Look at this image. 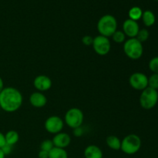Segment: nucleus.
Returning <instances> with one entry per match:
<instances>
[{
    "label": "nucleus",
    "mask_w": 158,
    "mask_h": 158,
    "mask_svg": "<svg viewBox=\"0 0 158 158\" xmlns=\"http://www.w3.org/2000/svg\"><path fill=\"white\" fill-rule=\"evenodd\" d=\"M111 37H112L113 41H114V43H117V44H121V43H123L126 41L127 36L123 31L117 30L114 34H113Z\"/></svg>",
    "instance_id": "aec40b11"
},
{
    "label": "nucleus",
    "mask_w": 158,
    "mask_h": 158,
    "mask_svg": "<svg viewBox=\"0 0 158 158\" xmlns=\"http://www.w3.org/2000/svg\"><path fill=\"white\" fill-rule=\"evenodd\" d=\"M148 66L151 72L158 74V56H155L151 59L150 60Z\"/></svg>",
    "instance_id": "b1692460"
},
{
    "label": "nucleus",
    "mask_w": 158,
    "mask_h": 158,
    "mask_svg": "<svg viewBox=\"0 0 158 158\" xmlns=\"http://www.w3.org/2000/svg\"><path fill=\"white\" fill-rule=\"evenodd\" d=\"M142 15H143V11L138 6H134L128 12L130 19H132L136 22L142 18Z\"/></svg>",
    "instance_id": "a211bd4d"
},
{
    "label": "nucleus",
    "mask_w": 158,
    "mask_h": 158,
    "mask_svg": "<svg viewBox=\"0 0 158 158\" xmlns=\"http://www.w3.org/2000/svg\"><path fill=\"white\" fill-rule=\"evenodd\" d=\"M149 36H150L149 31L146 29H142L139 30L138 33H137V36H136V39H137V40H139L141 43H144V42H146L147 40L149 39Z\"/></svg>",
    "instance_id": "412c9836"
},
{
    "label": "nucleus",
    "mask_w": 158,
    "mask_h": 158,
    "mask_svg": "<svg viewBox=\"0 0 158 158\" xmlns=\"http://www.w3.org/2000/svg\"><path fill=\"white\" fill-rule=\"evenodd\" d=\"M140 105L143 109L151 110L157 105L158 102V92L157 89L147 87L142 90L140 96Z\"/></svg>",
    "instance_id": "39448f33"
},
{
    "label": "nucleus",
    "mask_w": 158,
    "mask_h": 158,
    "mask_svg": "<svg viewBox=\"0 0 158 158\" xmlns=\"http://www.w3.org/2000/svg\"><path fill=\"white\" fill-rule=\"evenodd\" d=\"M54 148H55V147H54L53 143H52V140H49V139L44 140L42 142L41 144H40V150L47 151V152H50Z\"/></svg>",
    "instance_id": "4be33fe9"
},
{
    "label": "nucleus",
    "mask_w": 158,
    "mask_h": 158,
    "mask_svg": "<svg viewBox=\"0 0 158 158\" xmlns=\"http://www.w3.org/2000/svg\"><path fill=\"white\" fill-rule=\"evenodd\" d=\"M2 150L3 153L5 154V155H8V154H11V152H12V146H10V145L9 144H6L5 145L3 148H1Z\"/></svg>",
    "instance_id": "bb28decb"
},
{
    "label": "nucleus",
    "mask_w": 158,
    "mask_h": 158,
    "mask_svg": "<svg viewBox=\"0 0 158 158\" xmlns=\"http://www.w3.org/2000/svg\"><path fill=\"white\" fill-rule=\"evenodd\" d=\"M52 80L46 75H39L33 80V86L39 92H45L52 87Z\"/></svg>",
    "instance_id": "9d476101"
},
{
    "label": "nucleus",
    "mask_w": 158,
    "mask_h": 158,
    "mask_svg": "<svg viewBox=\"0 0 158 158\" xmlns=\"http://www.w3.org/2000/svg\"><path fill=\"white\" fill-rule=\"evenodd\" d=\"M123 52L131 60H139L143 53V43L136 38L128 39L123 43Z\"/></svg>",
    "instance_id": "7ed1b4c3"
},
{
    "label": "nucleus",
    "mask_w": 158,
    "mask_h": 158,
    "mask_svg": "<svg viewBox=\"0 0 158 158\" xmlns=\"http://www.w3.org/2000/svg\"><path fill=\"white\" fill-rule=\"evenodd\" d=\"M84 121V114L83 111L77 107H73L66 111L64 117V123L72 129L81 127Z\"/></svg>",
    "instance_id": "423d86ee"
},
{
    "label": "nucleus",
    "mask_w": 158,
    "mask_h": 158,
    "mask_svg": "<svg viewBox=\"0 0 158 158\" xmlns=\"http://www.w3.org/2000/svg\"><path fill=\"white\" fill-rule=\"evenodd\" d=\"M94 50L99 56H106L110 52L111 49V43L109 38L99 35L94 38L92 44Z\"/></svg>",
    "instance_id": "0eeeda50"
},
{
    "label": "nucleus",
    "mask_w": 158,
    "mask_h": 158,
    "mask_svg": "<svg viewBox=\"0 0 158 158\" xmlns=\"http://www.w3.org/2000/svg\"><path fill=\"white\" fill-rule=\"evenodd\" d=\"M52 140L55 148L65 149L70 144L71 137L66 133L60 132L55 134Z\"/></svg>",
    "instance_id": "f8f14e48"
},
{
    "label": "nucleus",
    "mask_w": 158,
    "mask_h": 158,
    "mask_svg": "<svg viewBox=\"0 0 158 158\" xmlns=\"http://www.w3.org/2000/svg\"><path fill=\"white\" fill-rule=\"evenodd\" d=\"M129 83L133 89L142 91L148 87V77L143 73H134L130 77Z\"/></svg>",
    "instance_id": "1a4fd4ad"
},
{
    "label": "nucleus",
    "mask_w": 158,
    "mask_h": 158,
    "mask_svg": "<svg viewBox=\"0 0 158 158\" xmlns=\"http://www.w3.org/2000/svg\"><path fill=\"white\" fill-rule=\"evenodd\" d=\"M5 157H6V155H5V154L3 153L2 150L0 148V158H5Z\"/></svg>",
    "instance_id": "7c9ffc66"
},
{
    "label": "nucleus",
    "mask_w": 158,
    "mask_h": 158,
    "mask_svg": "<svg viewBox=\"0 0 158 158\" xmlns=\"http://www.w3.org/2000/svg\"><path fill=\"white\" fill-rule=\"evenodd\" d=\"M29 103L33 107L42 108L47 103V98L42 92H34L29 97Z\"/></svg>",
    "instance_id": "ddd939ff"
},
{
    "label": "nucleus",
    "mask_w": 158,
    "mask_h": 158,
    "mask_svg": "<svg viewBox=\"0 0 158 158\" xmlns=\"http://www.w3.org/2000/svg\"><path fill=\"white\" fill-rule=\"evenodd\" d=\"M156 1H158V0H156Z\"/></svg>",
    "instance_id": "2f4dec72"
},
{
    "label": "nucleus",
    "mask_w": 158,
    "mask_h": 158,
    "mask_svg": "<svg viewBox=\"0 0 158 158\" xmlns=\"http://www.w3.org/2000/svg\"><path fill=\"white\" fill-rule=\"evenodd\" d=\"M97 27L100 35L110 38L117 30V21L114 15L107 14L99 19Z\"/></svg>",
    "instance_id": "f03ea898"
},
{
    "label": "nucleus",
    "mask_w": 158,
    "mask_h": 158,
    "mask_svg": "<svg viewBox=\"0 0 158 158\" xmlns=\"http://www.w3.org/2000/svg\"><path fill=\"white\" fill-rule=\"evenodd\" d=\"M85 158H103V154L102 150L98 146L94 144L89 145L84 150Z\"/></svg>",
    "instance_id": "4468645a"
},
{
    "label": "nucleus",
    "mask_w": 158,
    "mask_h": 158,
    "mask_svg": "<svg viewBox=\"0 0 158 158\" xmlns=\"http://www.w3.org/2000/svg\"><path fill=\"white\" fill-rule=\"evenodd\" d=\"M6 144V138H5V134H3L2 133L0 132V148H3Z\"/></svg>",
    "instance_id": "c85d7f7f"
},
{
    "label": "nucleus",
    "mask_w": 158,
    "mask_h": 158,
    "mask_svg": "<svg viewBox=\"0 0 158 158\" xmlns=\"http://www.w3.org/2000/svg\"><path fill=\"white\" fill-rule=\"evenodd\" d=\"M4 89V82H3V80L2 79V77H0V93L2 92V90Z\"/></svg>",
    "instance_id": "c756f323"
},
{
    "label": "nucleus",
    "mask_w": 158,
    "mask_h": 158,
    "mask_svg": "<svg viewBox=\"0 0 158 158\" xmlns=\"http://www.w3.org/2000/svg\"><path fill=\"white\" fill-rule=\"evenodd\" d=\"M49 152H47V151H42V150H40V152H39L38 154L39 158H49Z\"/></svg>",
    "instance_id": "cd10ccee"
},
{
    "label": "nucleus",
    "mask_w": 158,
    "mask_h": 158,
    "mask_svg": "<svg viewBox=\"0 0 158 158\" xmlns=\"http://www.w3.org/2000/svg\"><path fill=\"white\" fill-rule=\"evenodd\" d=\"M49 158H68V154L65 149L54 148L49 152Z\"/></svg>",
    "instance_id": "6ab92c4d"
},
{
    "label": "nucleus",
    "mask_w": 158,
    "mask_h": 158,
    "mask_svg": "<svg viewBox=\"0 0 158 158\" xmlns=\"http://www.w3.org/2000/svg\"><path fill=\"white\" fill-rule=\"evenodd\" d=\"M106 145L109 148L114 151H119L121 147V140L115 135L108 136L106 140Z\"/></svg>",
    "instance_id": "2eb2a0df"
},
{
    "label": "nucleus",
    "mask_w": 158,
    "mask_h": 158,
    "mask_svg": "<svg viewBox=\"0 0 158 158\" xmlns=\"http://www.w3.org/2000/svg\"><path fill=\"white\" fill-rule=\"evenodd\" d=\"M93 42H94V38L89 35H84V36H83V38H82V43H83V45H85V46H92Z\"/></svg>",
    "instance_id": "393cba45"
},
{
    "label": "nucleus",
    "mask_w": 158,
    "mask_h": 158,
    "mask_svg": "<svg viewBox=\"0 0 158 158\" xmlns=\"http://www.w3.org/2000/svg\"><path fill=\"white\" fill-rule=\"evenodd\" d=\"M23 103V97L18 89L12 86L4 87L0 93V107L7 113L16 112Z\"/></svg>",
    "instance_id": "f257e3e1"
},
{
    "label": "nucleus",
    "mask_w": 158,
    "mask_h": 158,
    "mask_svg": "<svg viewBox=\"0 0 158 158\" xmlns=\"http://www.w3.org/2000/svg\"><path fill=\"white\" fill-rule=\"evenodd\" d=\"M148 86L152 89H158V74L153 73L150 77H148Z\"/></svg>",
    "instance_id": "5701e85b"
},
{
    "label": "nucleus",
    "mask_w": 158,
    "mask_h": 158,
    "mask_svg": "<svg viewBox=\"0 0 158 158\" xmlns=\"http://www.w3.org/2000/svg\"><path fill=\"white\" fill-rule=\"evenodd\" d=\"M141 19L143 20V24L147 27H151V26H152L155 23L156 21L155 15L154 14V12L150 10H147L143 12V15H142Z\"/></svg>",
    "instance_id": "f3484780"
},
{
    "label": "nucleus",
    "mask_w": 158,
    "mask_h": 158,
    "mask_svg": "<svg viewBox=\"0 0 158 158\" xmlns=\"http://www.w3.org/2000/svg\"><path fill=\"white\" fill-rule=\"evenodd\" d=\"M83 134V130L81 127H79L75 128L73 129V135L77 137H81Z\"/></svg>",
    "instance_id": "a878e982"
},
{
    "label": "nucleus",
    "mask_w": 158,
    "mask_h": 158,
    "mask_svg": "<svg viewBox=\"0 0 158 158\" xmlns=\"http://www.w3.org/2000/svg\"><path fill=\"white\" fill-rule=\"evenodd\" d=\"M141 139L138 135L134 134H128L121 140L120 150L127 155L135 154L141 148Z\"/></svg>",
    "instance_id": "20e7f679"
},
{
    "label": "nucleus",
    "mask_w": 158,
    "mask_h": 158,
    "mask_svg": "<svg viewBox=\"0 0 158 158\" xmlns=\"http://www.w3.org/2000/svg\"><path fill=\"white\" fill-rule=\"evenodd\" d=\"M5 138H6V144L13 147L14 145L18 143L19 140V135L17 131L11 130L5 134Z\"/></svg>",
    "instance_id": "dca6fc26"
},
{
    "label": "nucleus",
    "mask_w": 158,
    "mask_h": 158,
    "mask_svg": "<svg viewBox=\"0 0 158 158\" xmlns=\"http://www.w3.org/2000/svg\"><path fill=\"white\" fill-rule=\"evenodd\" d=\"M64 127V121L60 117L56 115L50 116L46 120L44 123L45 130L48 133L52 134H56L62 132Z\"/></svg>",
    "instance_id": "6e6552de"
},
{
    "label": "nucleus",
    "mask_w": 158,
    "mask_h": 158,
    "mask_svg": "<svg viewBox=\"0 0 158 158\" xmlns=\"http://www.w3.org/2000/svg\"><path fill=\"white\" fill-rule=\"evenodd\" d=\"M139 30H140V26L137 22L128 19L123 23V32H124L126 36L128 37V39L136 38Z\"/></svg>",
    "instance_id": "9b49d317"
}]
</instances>
